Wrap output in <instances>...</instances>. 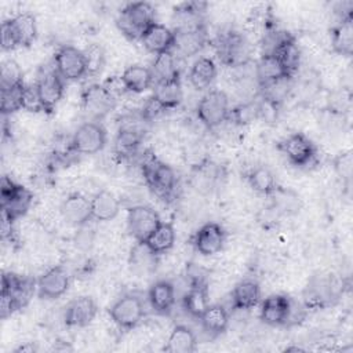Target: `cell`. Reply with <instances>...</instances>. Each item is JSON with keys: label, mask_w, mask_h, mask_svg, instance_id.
Returning a JSON list of instances; mask_svg holds the SVG:
<instances>
[{"label": "cell", "mask_w": 353, "mask_h": 353, "mask_svg": "<svg viewBox=\"0 0 353 353\" xmlns=\"http://www.w3.org/2000/svg\"><path fill=\"white\" fill-rule=\"evenodd\" d=\"M199 320L207 334L218 336L228 328L229 313L222 305H208Z\"/></svg>", "instance_id": "f1b7e54d"}, {"label": "cell", "mask_w": 353, "mask_h": 353, "mask_svg": "<svg viewBox=\"0 0 353 353\" xmlns=\"http://www.w3.org/2000/svg\"><path fill=\"white\" fill-rule=\"evenodd\" d=\"M153 80H156V83H161V81H167L175 77H179V69L176 65V57L172 51H167L163 54L156 55L154 62L150 68Z\"/></svg>", "instance_id": "d6a6232c"}, {"label": "cell", "mask_w": 353, "mask_h": 353, "mask_svg": "<svg viewBox=\"0 0 353 353\" xmlns=\"http://www.w3.org/2000/svg\"><path fill=\"white\" fill-rule=\"evenodd\" d=\"M54 69L65 81H74L87 76L84 52L73 46H62L54 55Z\"/></svg>", "instance_id": "5b68a950"}, {"label": "cell", "mask_w": 353, "mask_h": 353, "mask_svg": "<svg viewBox=\"0 0 353 353\" xmlns=\"http://www.w3.org/2000/svg\"><path fill=\"white\" fill-rule=\"evenodd\" d=\"M84 52L85 57V65H87V74L90 76H95L98 74L103 65H105V54L102 47H99L98 44H91Z\"/></svg>", "instance_id": "ab89813d"}, {"label": "cell", "mask_w": 353, "mask_h": 353, "mask_svg": "<svg viewBox=\"0 0 353 353\" xmlns=\"http://www.w3.org/2000/svg\"><path fill=\"white\" fill-rule=\"evenodd\" d=\"M165 109L163 108V105L154 98V97H150L145 103H143V108H142V112H141V117L142 120L145 121H152L154 120L156 117H159Z\"/></svg>", "instance_id": "bcb514c9"}, {"label": "cell", "mask_w": 353, "mask_h": 353, "mask_svg": "<svg viewBox=\"0 0 353 353\" xmlns=\"http://www.w3.org/2000/svg\"><path fill=\"white\" fill-rule=\"evenodd\" d=\"M7 22L10 25L17 47H29L34 41L37 36V26L36 18L32 14H19L11 19H7Z\"/></svg>", "instance_id": "ffe728a7"}, {"label": "cell", "mask_w": 353, "mask_h": 353, "mask_svg": "<svg viewBox=\"0 0 353 353\" xmlns=\"http://www.w3.org/2000/svg\"><path fill=\"white\" fill-rule=\"evenodd\" d=\"M182 95L183 94L179 77L157 83L153 94V97L163 105L165 110L176 108L182 101Z\"/></svg>", "instance_id": "1f68e13d"}, {"label": "cell", "mask_w": 353, "mask_h": 353, "mask_svg": "<svg viewBox=\"0 0 353 353\" xmlns=\"http://www.w3.org/2000/svg\"><path fill=\"white\" fill-rule=\"evenodd\" d=\"M98 312L97 303L91 296H79L69 302L65 309L63 321L68 327L83 328L91 324Z\"/></svg>", "instance_id": "2e32d148"}, {"label": "cell", "mask_w": 353, "mask_h": 353, "mask_svg": "<svg viewBox=\"0 0 353 353\" xmlns=\"http://www.w3.org/2000/svg\"><path fill=\"white\" fill-rule=\"evenodd\" d=\"M0 219H1V225H0V234H1V240L3 241H12L14 240V234H15V230H14V218L4 210H1V215H0Z\"/></svg>", "instance_id": "7dc6e473"}, {"label": "cell", "mask_w": 353, "mask_h": 353, "mask_svg": "<svg viewBox=\"0 0 353 353\" xmlns=\"http://www.w3.org/2000/svg\"><path fill=\"white\" fill-rule=\"evenodd\" d=\"M21 307H22L21 303L11 292L1 291V295H0V319L1 320L8 319L12 313H15Z\"/></svg>", "instance_id": "ee69618b"}, {"label": "cell", "mask_w": 353, "mask_h": 353, "mask_svg": "<svg viewBox=\"0 0 353 353\" xmlns=\"http://www.w3.org/2000/svg\"><path fill=\"white\" fill-rule=\"evenodd\" d=\"M23 84L22 70L14 59H6L0 68V88H11Z\"/></svg>", "instance_id": "f35d334b"}, {"label": "cell", "mask_w": 353, "mask_h": 353, "mask_svg": "<svg viewBox=\"0 0 353 353\" xmlns=\"http://www.w3.org/2000/svg\"><path fill=\"white\" fill-rule=\"evenodd\" d=\"M123 81L128 90V92H143L153 83V76L150 68L142 65H131L128 66L123 74Z\"/></svg>", "instance_id": "4dcf8cb0"}, {"label": "cell", "mask_w": 353, "mask_h": 353, "mask_svg": "<svg viewBox=\"0 0 353 353\" xmlns=\"http://www.w3.org/2000/svg\"><path fill=\"white\" fill-rule=\"evenodd\" d=\"M251 48L248 41L239 33L225 34L218 41V57L222 63L229 66H243L248 62Z\"/></svg>", "instance_id": "30bf717a"}, {"label": "cell", "mask_w": 353, "mask_h": 353, "mask_svg": "<svg viewBox=\"0 0 353 353\" xmlns=\"http://www.w3.org/2000/svg\"><path fill=\"white\" fill-rule=\"evenodd\" d=\"M182 303H183L185 310L190 316H193L196 319H200V316L204 313V310L210 305L207 287L205 285L190 287V290L183 295Z\"/></svg>", "instance_id": "e575fe53"}, {"label": "cell", "mask_w": 353, "mask_h": 353, "mask_svg": "<svg viewBox=\"0 0 353 353\" xmlns=\"http://www.w3.org/2000/svg\"><path fill=\"white\" fill-rule=\"evenodd\" d=\"M120 211L119 199L109 190H99L91 199V215L95 221H110Z\"/></svg>", "instance_id": "603a6c76"}, {"label": "cell", "mask_w": 353, "mask_h": 353, "mask_svg": "<svg viewBox=\"0 0 353 353\" xmlns=\"http://www.w3.org/2000/svg\"><path fill=\"white\" fill-rule=\"evenodd\" d=\"M63 81L65 80L57 73L55 69H50L40 74L37 81L34 83L46 112L54 110V108L62 99L65 88Z\"/></svg>", "instance_id": "9a60e30c"}, {"label": "cell", "mask_w": 353, "mask_h": 353, "mask_svg": "<svg viewBox=\"0 0 353 353\" xmlns=\"http://www.w3.org/2000/svg\"><path fill=\"white\" fill-rule=\"evenodd\" d=\"M143 176L152 192L160 199H170L175 190L176 175L165 163L150 159L143 164Z\"/></svg>", "instance_id": "277c9868"}, {"label": "cell", "mask_w": 353, "mask_h": 353, "mask_svg": "<svg viewBox=\"0 0 353 353\" xmlns=\"http://www.w3.org/2000/svg\"><path fill=\"white\" fill-rule=\"evenodd\" d=\"M154 22V8L148 1L128 3L119 14L116 23L131 40H141L143 32Z\"/></svg>", "instance_id": "6da1fadb"}, {"label": "cell", "mask_w": 353, "mask_h": 353, "mask_svg": "<svg viewBox=\"0 0 353 353\" xmlns=\"http://www.w3.org/2000/svg\"><path fill=\"white\" fill-rule=\"evenodd\" d=\"M22 109L33 113L46 112L36 84H29V85L25 84L23 92H22Z\"/></svg>", "instance_id": "60d3db41"}, {"label": "cell", "mask_w": 353, "mask_h": 353, "mask_svg": "<svg viewBox=\"0 0 353 353\" xmlns=\"http://www.w3.org/2000/svg\"><path fill=\"white\" fill-rule=\"evenodd\" d=\"M174 40V30L159 22H153L141 36V43L143 44V47L154 55L171 51Z\"/></svg>", "instance_id": "e0dca14e"}, {"label": "cell", "mask_w": 353, "mask_h": 353, "mask_svg": "<svg viewBox=\"0 0 353 353\" xmlns=\"http://www.w3.org/2000/svg\"><path fill=\"white\" fill-rule=\"evenodd\" d=\"M331 46L334 52L350 57L353 52V17L339 19L331 30Z\"/></svg>", "instance_id": "cb8c5ba5"}, {"label": "cell", "mask_w": 353, "mask_h": 353, "mask_svg": "<svg viewBox=\"0 0 353 353\" xmlns=\"http://www.w3.org/2000/svg\"><path fill=\"white\" fill-rule=\"evenodd\" d=\"M262 99L279 106L287 97L290 90V77L262 84Z\"/></svg>", "instance_id": "8d00e7d4"}, {"label": "cell", "mask_w": 353, "mask_h": 353, "mask_svg": "<svg viewBox=\"0 0 353 353\" xmlns=\"http://www.w3.org/2000/svg\"><path fill=\"white\" fill-rule=\"evenodd\" d=\"M148 298L154 312L167 314L175 303V287L168 280H159L149 288Z\"/></svg>", "instance_id": "44dd1931"}, {"label": "cell", "mask_w": 353, "mask_h": 353, "mask_svg": "<svg viewBox=\"0 0 353 353\" xmlns=\"http://www.w3.org/2000/svg\"><path fill=\"white\" fill-rule=\"evenodd\" d=\"M106 145V130L101 123H83L73 134L70 146L80 154H95Z\"/></svg>", "instance_id": "8992f818"}, {"label": "cell", "mask_w": 353, "mask_h": 353, "mask_svg": "<svg viewBox=\"0 0 353 353\" xmlns=\"http://www.w3.org/2000/svg\"><path fill=\"white\" fill-rule=\"evenodd\" d=\"M175 40L172 46V52L175 57L188 58L197 54L205 44L204 29L199 30H174Z\"/></svg>", "instance_id": "d6986e66"}, {"label": "cell", "mask_w": 353, "mask_h": 353, "mask_svg": "<svg viewBox=\"0 0 353 353\" xmlns=\"http://www.w3.org/2000/svg\"><path fill=\"white\" fill-rule=\"evenodd\" d=\"M84 112L92 119L105 117L116 105V101L106 92L102 84H91L81 94Z\"/></svg>", "instance_id": "7c38bea8"}, {"label": "cell", "mask_w": 353, "mask_h": 353, "mask_svg": "<svg viewBox=\"0 0 353 353\" xmlns=\"http://www.w3.org/2000/svg\"><path fill=\"white\" fill-rule=\"evenodd\" d=\"M175 229L172 226V223L170 222H160V225L152 232V234L146 239L145 247L153 254V255H159V254H164L167 251H170L174 244H175Z\"/></svg>", "instance_id": "4316f807"}, {"label": "cell", "mask_w": 353, "mask_h": 353, "mask_svg": "<svg viewBox=\"0 0 353 353\" xmlns=\"http://www.w3.org/2000/svg\"><path fill=\"white\" fill-rule=\"evenodd\" d=\"M69 274L61 265L48 269L37 280V295L44 299H57L69 288Z\"/></svg>", "instance_id": "5bb4252c"}, {"label": "cell", "mask_w": 353, "mask_h": 353, "mask_svg": "<svg viewBox=\"0 0 353 353\" xmlns=\"http://www.w3.org/2000/svg\"><path fill=\"white\" fill-rule=\"evenodd\" d=\"M25 84L11 87V88H3L1 90V98H0V110L1 113L11 114L19 109H22V92H23Z\"/></svg>", "instance_id": "74e56055"}, {"label": "cell", "mask_w": 353, "mask_h": 353, "mask_svg": "<svg viewBox=\"0 0 353 353\" xmlns=\"http://www.w3.org/2000/svg\"><path fill=\"white\" fill-rule=\"evenodd\" d=\"M163 349L167 353H193L197 349L196 335L189 327L178 324L172 328Z\"/></svg>", "instance_id": "d4e9b609"}, {"label": "cell", "mask_w": 353, "mask_h": 353, "mask_svg": "<svg viewBox=\"0 0 353 353\" xmlns=\"http://www.w3.org/2000/svg\"><path fill=\"white\" fill-rule=\"evenodd\" d=\"M160 222L159 214L148 205H134L127 212L128 232L138 243H145Z\"/></svg>", "instance_id": "ba28073f"}, {"label": "cell", "mask_w": 353, "mask_h": 353, "mask_svg": "<svg viewBox=\"0 0 353 353\" xmlns=\"http://www.w3.org/2000/svg\"><path fill=\"white\" fill-rule=\"evenodd\" d=\"M261 320L268 325H284L292 316V301L283 294L269 295L261 305Z\"/></svg>", "instance_id": "8fae6325"}, {"label": "cell", "mask_w": 353, "mask_h": 353, "mask_svg": "<svg viewBox=\"0 0 353 353\" xmlns=\"http://www.w3.org/2000/svg\"><path fill=\"white\" fill-rule=\"evenodd\" d=\"M250 186L259 194L270 196L277 189L274 174L265 165H258L248 174Z\"/></svg>", "instance_id": "836d02e7"}, {"label": "cell", "mask_w": 353, "mask_h": 353, "mask_svg": "<svg viewBox=\"0 0 353 353\" xmlns=\"http://www.w3.org/2000/svg\"><path fill=\"white\" fill-rule=\"evenodd\" d=\"M229 98L221 90L205 92L197 105V117L210 130L219 127L229 119Z\"/></svg>", "instance_id": "7a4b0ae2"}, {"label": "cell", "mask_w": 353, "mask_h": 353, "mask_svg": "<svg viewBox=\"0 0 353 353\" xmlns=\"http://www.w3.org/2000/svg\"><path fill=\"white\" fill-rule=\"evenodd\" d=\"M225 243V230L216 222H207L194 233L193 245L196 251L204 256L219 252Z\"/></svg>", "instance_id": "4fadbf2b"}, {"label": "cell", "mask_w": 353, "mask_h": 353, "mask_svg": "<svg viewBox=\"0 0 353 353\" xmlns=\"http://www.w3.org/2000/svg\"><path fill=\"white\" fill-rule=\"evenodd\" d=\"M334 167L336 174L345 181L349 182L352 178V170H353V156L352 152H343L338 154L334 160Z\"/></svg>", "instance_id": "7bdbcfd3"}, {"label": "cell", "mask_w": 353, "mask_h": 353, "mask_svg": "<svg viewBox=\"0 0 353 353\" xmlns=\"http://www.w3.org/2000/svg\"><path fill=\"white\" fill-rule=\"evenodd\" d=\"M229 117H232L237 124L243 125L247 123H251L254 119L259 117L258 113V103L256 102H247L243 103L237 108H234L233 110H230Z\"/></svg>", "instance_id": "b9f144b4"}, {"label": "cell", "mask_w": 353, "mask_h": 353, "mask_svg": "<svg viewBox=\"0 0 353 353\" xmlns=\"http://www.w3.org/2000/svg\"><path fill=\"white\" fill-rule=\"evenodd\" d=\"M256 77L262 85L285 77L291 79L292 76H290L281 61L274 54H262L256 63Z\"/></svg>", "instance_id": "83f0119b"}, {"label": "cell", "mask_w": 353, "mask_h": 353, "mask_svg": "<svg viewBox=\"0 0 353 353\" xmlns=\"http://www.w3.org/2000/svg\"><path fill=\"white\" fill-rule=\"evenodd\" d=\"M216 77V65L208 57L196 59L189 70V81L197 90L203 91L208 88Z\"/></svg>", "instance_id": "484cf974"}, {"label": "cell", "mask_w": 353, "mask_h": 353, "mask_svg": "<svg viewBox=\"0 0 353 353\" xmlns=\"http://www.w3.org/2000/svg\"><path fill=\"white\" fill-rule=\"evenodd\" d=\"M143 132L135 124H127L120 127L116 137V148L123 154H130L135 152V149L142 142Z\"/></svg>", "instance_id": "d590c367"}, {"label": "cell", "mask_w": 353, "mask_h": 353, "mask_svg": "<svg viewBox=\"0 0 353 353\" xmlns=\"http://www.w3.org/2000/svg\"><path fill=\"white\" fill-rule=\"evenodd\" d=\"M145 314V307L137 295L128 294L119 298L109 309V316L120 328L131 330L139 324Z\"/></svg>", "instance_id": "52a82bcc"}, {"label": "cell", "mask_w": 353, "mask_h": 353, "mask_svg": "<svg viewBox=\"0 0 353 353\" xmlns=\"http://www.w3.org/2000/svg\"><path fill=\"white\" fill-rule=\"evenodd\" d=\"M332 295L334 291L331 283L325 279H320L313 280L310 284H307L303 294V301L306 307L320 309L330 303V298H332Z\"/></svg>", "instance_id": "f546056e"}, {"label": "cell", "mask_w": 353, "mask_h": 353, "mask_svg": "<svg viewBox=\"0 0 353 353\" xmlns=\"http://www.w3.org/2000/svg\"><path fill=\"white\" fill-rule=\"evenodd\" d=\"M261 299V287L254 280L237 283L232 291V307L234 310H247L258 305Z\"/></svg>", "instance_id": "7402d4cb"}, {"label": "cell", "mask_w": 353, "mask_h": 353, "mask_svg": "<svg viewBox=\"0 0 353 353\" xmlns=\"http://www.w3.org/2000/svg\"><path fill=\"white\" fill-rule=\"evenodd\" d=\"M279 149L294 165H309L316 159V146L305 134L294 132L279 143Z\"/></svg>", "instance_id": "9c48e42d"}, {"label": "cell", "mask_w": 353, "mask_h": 353, "mask_svg": "<svg viewBox=\"0 0 353 353\" xmlns=\"http://www.w3.org/2000/svg\"><path fill=\"white\" fill-rule=\"evenodd\" d=\"M103 88L106 90V92L114 99L117 101L120 97H123L125 92H128L121 74L120 76H109L103 83H102Z\"/></svg>", "instance_id": "f6af8a7d"}, {"label": "cell", "mask_w": 353, "mask_h": 353, "mask_svg": "<svg viewBox=\"0 0 353 353\" xmlns=\"http://www.w3.org/2000/svg\"><path fill=\"white\" fill-rule=\"evenodd\" d=\"M61 214L69 225L83 226L92 219L91 200L79 193L70 194L63 200L61 205Z\"/></svg>", "instance_id": "ac0fdd59"}, {"label": "cell", "mask_w": 353, "mask_h": 353, "mask_svg": "<svg viewBox=\"0 0 353 353\" xmlns=\"http://www.w3.org/2000/svg\"><path fill=\"white\" fill-rule=\"evenodd\" d=\"M1 210L7 211L14 219L21 218L32 205L33 194L22 185L15 183L11 178L3 176L0 186Z\"/></svg>", "instance_id": "3957f363"}, {"label": "cell", "mask_w": 353, "mask_h": 353, "mask_svg": "<svg viewBox=\"0 0 353 353\" xmlns=\"http://www.w3.org/2000/svg\"><path fill=\"white\" fill-rule=\"evenodd\" d=\"M14 352L15 353H33V352H37V346L33 342H25L23 345L18 346Z\"/></svg>", "instance_id": "c3c4849f"}]
</instances>
